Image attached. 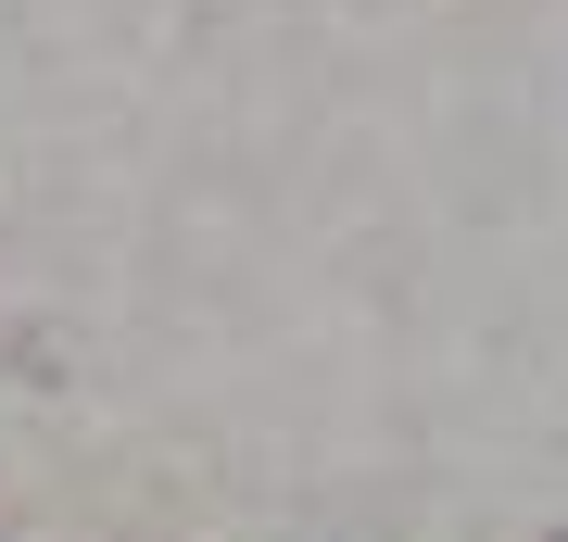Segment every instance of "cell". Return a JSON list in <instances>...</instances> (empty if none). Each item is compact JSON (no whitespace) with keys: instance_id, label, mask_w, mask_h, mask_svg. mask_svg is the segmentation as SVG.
<instances>
[{"instance_id":"obj_1","label":"cell","mask_w":568,"mask_h":542,"mask_svg":"<svg viewBox=\"0 0 568 542\" xmlns=\"http://www.w3.org/2000/svg\"><path fill=\"white\" fill-rule=\"evenodd\" d=\"M556 542H568V530H556Z\"/></svg>"}]
</instances>
